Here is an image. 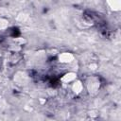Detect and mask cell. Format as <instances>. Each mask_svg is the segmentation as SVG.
Returning <instances> with one entry per match:
<instances>
[{
  "instance_id": "1",
  "label": "cell",
  "mask_w": 121,
  "mask_h": 121,
  "mask_svg": "<svg viewBox=\"0 0 121 121\" xmlns=\"http://www.w3.org/2000/svg\"><path fill=\"white\" fill-rule=\"evenodd\" d=\"M10 35L12 36V37H18L19 35H20V31H19V29L18 28H16V27H13L11 30H10Z\"/></svg>"
}]
</instances>
